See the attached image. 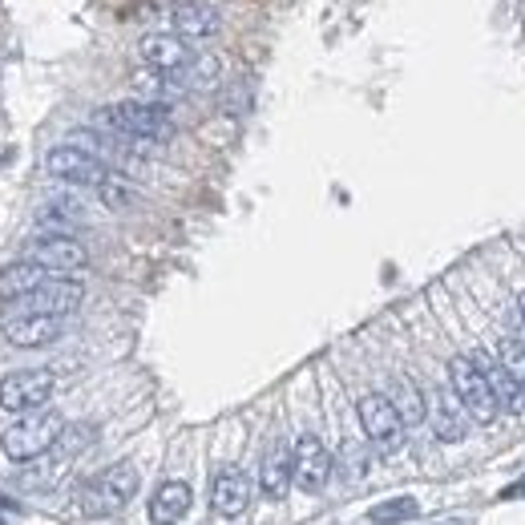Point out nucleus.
Segmentation results:
<instances>
[{
  "label": "nucleus",
  "mask_w": 525,
  "mask_h": 525,
  "mask_svg": "<svg viewBox=\"0 0 525 525\" xmlns=\"http://www.w3.org/2000/svg\"><path fill=\"white\" fill-rule=\"evenodd\" d=\"M190 501H194V493H190L186 481H166V485L154 493V501H150V521H154V525H178V521L186 517Z\"/></svg>",
  "instance_id": "a211bd4d"
},
{
  "label": "nucleus",
  "mask_w": 525,
  "mask_h": 525,
  "mask_svg": "<svg viewBox=\"0 0 525 525\" xmlns=\"http://www.w3.org/2000/svg\"><path fill=\"white\" fill-rule=\"evenodd\" d=\"M97 194H101V202H105V206H114V210L130 206V198H134V194H130V186H126L122 178H114V174H110V182H101V186H97Z\"/></svg>",
  "instance_id": "393cba45"
},
{
  "label": "nucleus",
  "mask_w": 525,
  "mask_h": 525,
  "mask_svg": "<svg viewBox=\"0 0 525 525\" xmlns=\"http://www.w3.org/2000/svg\"><path fill=\"white\" fill-rule=\"evenodd\" d=\"M388 400H392V408L400 412L404 429H412V425H425V420H429V396L420 392V384H412L408 376H396V380H392V392H388Z\"/></svg>",
  "instance_id": "aec40b11"
},
{
  "label": "nucleus",
  "mask_w": 525,
  "mask_h": 525,
  "mask_svg": "<svg viewBox=\"0 0 525 525\" xmlns=\"http://www.w3.org/2000/svg\"><path fill=\"white\" fill-rule=\"evenodd\" d=\"M416 513H420L416 497H392V501L368 509V521H376V525H400V521H412Z\"/></svg>",
  "instance_id": "4be33fe9"
},
{
  "label": "nucleus",
  "mask_w": 525,
  "mask_h": 525,
  "mask_svg": "<svg viewBox=\"0 0 525 525\" xmlns=\"http://www.w3.org/2000/svg\"><path fill=\"white\" fill-rule=\"evenodd\" d=\"M473 364L485 372V380H489V388H493V396H497V408H505V412H521L525 392L513 384V376L501 368V360H493L489 352H477V356H473Z\"/></svg>",
  "instance_id": "f3484780"
},
{
  "label": "nucleus",
  "mask_w": 525,
  "mask_h": 525,
  "mask_svg": "<svg viewBox=\"0 0 525 525\" xmlns=\"http://www.w3.org/2000/svg\"><path fill=\"white\" fill-rule=\"evenodd\" d=\"M81 299H85V287H81L77 279L53 275L41 291H33V295L25 299V311H33V315H53V320H65L69 311L81 307Z\"/></svg>",
  "instance_id": "9b49d317"
},
{
  "label": "nucleus",
  "mask_w": 525,
  "mask_h": 525,
  "mask_svg": "<svg viewBox=\"0 0 525 525\" xmlns=\"http://www.w3.org/2000/svg\"><path fill=\"white\" fill-rule=\"evenodd\" d=\"M134 89H138V101H150V105H166L174 101V97H182V85L170 77V73H154V69H146V73H138L134 77Z\"/></svg>",
  "instance_id": "412c9836"
},
{
  "label": "nucleus",
  "mask_w": 525,
  "mask_h": 525,
  "mask_svg": "<svg viewBox=\"0 0 525 525\" xmlns=\"http://www.w3.org/2000/svg\"><path fill=\"white\" fill-rule=\"evenodd\" d=\"M433 525H469V521H461V517H449V521H433Z\"/></svg>",
  "instance_id": "bb28decb"
},
{
  "label": "nucleus",
  "mask_w": 525,
  "mask_h": 525,
  "mask_svg": "<svg viewBox=\"0 0 525 525\" xmlns=\"http://www.w3.org/2000/svg\"><path fill=\"white\" fill-rule=\"evenodd\" d=\"M449 388H453V396L461 400V408H465L469 420H477V425H489V420H497V412H501V408H497V396H493L485 372L473 364V356H453V360H449Z\"/></svg>",
  "instance_id": "20e7f679"
},
{
  "label": "nucleus",
  "mask_w": 525,
  "mask_h": 525,
  "mask_svg": "<svg viewBox=\"0 0 525 525\" xmlns=\"http://www.w3.org/2000/svg\"><path fill=\"white\" fill-rule=\"evenodd\" d=\"M170 33L182 37V41H206V37L219 33V13L210 5H194V0H186V5L170 9Z\"/></svg>",
  "instance_id": "2eb2a0df"
},
{
  "label": "nucleus",
  "mask_w": 525,
  "mask_h": 525,
  "mask_svg": "<svg viewBox=\"0 0 525 525\" xmlns=\"http://www.w3.org/2000/svg\"><path fill=\"white\" fill-rule=\"evenodd\" d=\"M295 477H291V449L283 441H275L267 453H263V465H259V489L267 501H283L291 493Z\"/></svg>",
  "instance_id": "dca6fc26"
},
{
  "label": "nucleus",
  "mask_w": 525,
  "mask_h": 525,
  "mask_svg": "<svg viewBox=\"0 0 525 525\" xmlns=\"http://www.w3.org/2000/svg\"><path fill=\"white\" fill-rule=\"evenodd\" d=\"M138 53H142V61H146V69H154V73H186V65L194 61V49L182 41V37H174V33H150V37H142L138 41Z\"/></svg>",
  "instance_id": "9d476101"
},
{
  "label": "nucleus",
  "mask_w": 525,
  "mask_h": 525,
  "mask_svg": "<svg viewBox=\"0 0 525 525\" xmlns=\"http://www.w3.org/2000/svg\"><path fill=\"white\" fill-rule=\"evenodd\" d=\"M33 263H41L49 275H73L89 263V251L73 239V235H45V239H33L29 243V255Z\"/></svg>",
  "instance_id": "1a4fd4ad"
},
{
  "label": "nucleus",
  "mask_w": 525,
  "mask_h": 525,
  "mask_svg": "<svg viewBox=\"0 0 525 525\" xmlns=\"http://www.w3.org/2000/svg\"><path fill=\"white\" fill-rule=\"evenodd\" d=\"M497 360H501V368L513 376V384L525 392V340L505 336V340L497 344Z\"/></svg>",
  "instance_id": "5701e85b"
},
{
  "label": "nucleus",
  "mask_w": 525,
  "mask_h": 525,
  "mask_svg": "<svg viewBox=\"0 0 525 525\" xmlns=\"http://www.w3.org/2000/svg\"><path fill=\"white\" fill-rule=\"evenodd\" d=\"M61 332H65V320H53V315H33V311L13 315V320L5 324V340L13 348H45Z\"/></svg>",
  "instance_id": "4468645a"
},
{
  "label": "nucleus",
  "mask_w": 525,
  "mask_h": 525,
  "mask_svg": "<svg viewBox=\"0 0 525 525\" xmlns=\"http://www.w3.org/2000/svg\"><path fill=\"white\" fill-rule=\"evenodd\" d=\"M61 433H65L61 412H53V408H37V412H25V416L13 420V425L5 429V437H0V449H5V457L29 465V461L45 457L49 449H57Z\"/></svg>",
  "instance_id": "f03ea898"
},
{
  "label": "nucleus",
  "mask_w": 525,
  "mask_h": 525,
  "mask_svg": "<svg viewBox=\"0 0 525 525\" xmlns=\"http://www.w3.org/2000/svg\"><path fill=\"white\" fill-rule=\"evenodd\" d=\"M49 279H53V275H49L41 263H33V259H21V263H13V267H5V271H0V295L29 299V295H33V291H41Z\"/></svg>",
  "instance_id": "6ab92c4d"
},
{
  "label": "nucleus",
  "mask_w": 525,
  "mask_h": 525,
  "mask_svg": "<svg viewBox=\"0 0 525 525\" xmlns=\"http://www.w3.org/2000/svg\"><path fill=\"white\" fill-rule=\"evenodd\" d=\"M49 396H53V372L45 368H25V372H13L0 380V408L17 412V416L45 408Z\"/></svg>",
  "instance_id": "423d86ee"
},
{
  "label": "nucleus",
  "mask_w": 525,
  "mask_h": 525,
  "mask_svg": "<svg viewBox=\"0 0 525 525\" xmlns=\"http://www.w3.org/2000/svg\"><path fill=\"white\" fill-rule=\"evenodd\" d=\"M429 420H433V437H437L441 445H457V441H465V433H469V416H465L461 400L453 396V388H449V392H445V388L433 392V400H429Z\"/></svg>",
  "instance_id": "ddd939ff"
},
{
  "label": "nucleus",
  "mask_w": 525,
  "mask_h": 525,
  "mask_svg": "<svg viewBox=\"0 0 525 525\" xmlns=\"http://www.w3.org/2000/svg\"><path fill=\"white\" fill-rule=\"evenodd\" d=\"M356 412H360V429L372 441V449H380L384 457H392V453L404 449V420H400V412L392 408V400L384 392L360 396Z\"/></svg>",
  "instance_id": "39448f33"
},
{
  "label": "nucleus",
  "mask_w": 525,
  "mask_h": 525,
  "mask_svg": "<svg viewBox=\"0 0 525 525\" xmlns=\"http://www.w3.org/2000/svg\"><path fill=\"white\" fill-rule=\"evenodd\" d=\"M45 170L53 174V178H61V182H73V186H101V182H110V166L105 162H97L93 154H85V150H77V146H53L49 154H45Z\"/></svg>",
  "instance_id": "6e6552de"
},
{
  "label": "nucleus",
  "mask_w": 525,
  "mask_h": 525,
  "mask_svg": "<svg viewBox=\"0 0 525 525\" xmlns=\"http://www.w3.org/2000/svg\"><path fill=\"white\" fill-rule=\"evenodd\" d=\"M340 457H344V473H348V477H356V481H360V477L368 473V465H372V457H368V449H364L360 441H348Z\"/></svg>",
  "instance_id": "b1692460"
},
{
  "label": "nucleus",
  "mask_w": 525,
  "mask_h": 525,
  "mask_svg": "<svg viewBox=\"0 0 525 525\" xmlns=\"http://www.w3.org/2000/svg\"><path fill=\"white\" fill-rule=\"evenodd\" d=\"M332 469H336V461H332V453H328V445L320 437L303 433L291 445V477H295V485L303 493H320L332 481Z\"/></svg>",
  "instance_id": "0eeeda50"
},
{
  "label": "nucleus",
  "mask_w": 525,
  "mask_h": 525,
  "mask_svg": "<svg viewBox=\"0 0 525 525\" xmlns=\"http://www.w3.org/2000/svg\"><path fill=\"white\" fill-rule=\"evenodd\" d=\"M93 126L101 134H114V138H126V142H138V146H150V142H170L174 138V122H170V110L162 105H150V101H114L105 110L93 114Z\"/></svg>",
  "instance_id": "f257e3e1"
},
{
  "label": "nucleus",
  "mask_w": 525,
  "mask_h": 525,
  "mask_svg": "<svg viewBox=\"0 0 525 525\" xmlns=\"http://www.w3.org/2000/svg\"><path fill=\"white\" fill-rule=\"evenodd\" d=\"M138 493V469L130 461L122 465H110V469H101L97 477H89L81 485V513L85 517H105V513H118L134 501Z\"/></svg>",
  "instance_id": "7ed1b4c3"
},
{
  "label": "nucleus",
  "mask_w": 525,
  "mask_h": 525,
  "mask_svg": "<svg viewBox=\"0 0 525 525\" xmlns=\"http://www.w3.org/2000/svg\"><path fill=\"white\" fill-rule=\"evenodd\" d=\"M517 320H521V328H525V291L517 295Z\"/></svg>",
  "instance_id": "a878e982"
},
{
  "label": "nucleus",
  "mask_w": 525,
  "mask_h": 525,
  "mask_svg": "<svg viewBox=\"0 0 525 525\" xmlns=\"http://www.w3.org/2000/svg\"><path fill=\"white\" fill-rule=\"evenodd\" d=\"M251 497H255V485H251V477L243 469H219L215 481H210V505H215L219 517L247 513Z\"/></svg>",
  "instance_id": "f8f14e48"
}]
</instances>
